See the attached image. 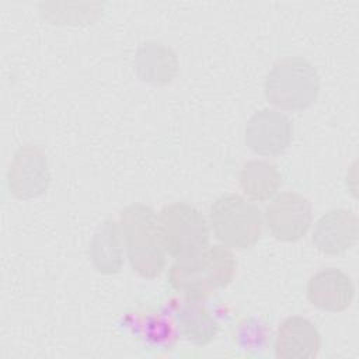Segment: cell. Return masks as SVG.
Here are the masks:
<instances>
[{
  "mask_svg": "<svg viewBox=\"0 0 359 359\" xmlns=\"http://www.w3.org/2000/svg\"><path fill=\"white\" fill-rule=\"evenodd\" d=\"M236 258L226 245H210L196 257L175 261L167 279L185 299L205 300L216 289L227 287L236 275Z\"/></svg>",
  "mask_w": 359,
  "mask_h": 359,
  "instance_id": "obj_1",
  "label": "cell"
},
{
  "mask_svg": "<svg viewBox=\"0 0 359 359\" xmlns=\"http://www.w3.org/2000/svg\"><path fill=\"white\" fill-rule=\"evenodd\" d=\"M119 226L132 269L142 278H157L165 269V251L154 209L132 203L122 210Z\"/></svg>",
  "mask_w": 359,
  "mask_h": 359,
  "instance_id": "obj_2",
  "label": "cell"
},
{
  "mask_svg": "<svg viewBox=\"0 0 359 359\" xmlns=\"http://www.w3.org/2000/svg\"><path fill=\"white\" fill-rule=\"evenodd\" d=\"M320 93L316 67L302 56H286L276 62L264 81L266 101L283 111H303L311 107Z\"/></svg>",
  "mask_w": 359,
  "mask_h": 359,
  "instance_id": "obj_3",
  "label": "cell"
},
{
  "mask_svg": "<svg viewBox=\"0 0 359 359\" xmlns=\"http://www.w3.org/2000/svg\"><path fill=\"white\" fill-rule=\"evenodd\" d=\"M158 230L165 254L175 261L196 257L209 247L206 219L187 202L165 205L158 215Z\"/></svg>",
  "mask_w": 359,
  "mask_h": 359,
  "instance_id": "obj_4",
  "label": "cell"
},
{
  "mask_svg": "<svg viewBox=\"0 0 359 359\" xmlns=\"http://www.w3.org/2000/svg\"><path fill=\"white\" fill-rule=\"evenodd\" d=\"M215 237L227 248L247 250L262 233L261 210L237 194L219 196L209 210Z\"/></svg>",
  "mask_w": 359,
  "mask_h": 359,
  "instance_id": "obj_5",
  "label": "cell"
},
{
  "mask_svg": "<svg viewBox=\"0 0 359 359\" xmlns=\"http://www.w3.org/2000/svg\"><path fill=\"white\" fill-rule=\"evenodd\" d=\"M50 170L45 151L34 144L21 146L7 171V188L18 199H32L50 185Z\"/></svg>",
  "mask_w": 359,
  "mask_h": 359,
  "instance_id": "obj_6",
  "label": "cell"
},
{
  "mask_svg": "<svg viewBox=\"0 0 359 359\" xmlns=\"http://www.w3.org/2000/svg\"><path fill=\"white\" fill-rule=\"evenodd\" d=\"M313 219L310 201L297 192L276 195L265 209L271 236L283 243H296L306 236Z\"/></svg>",
  "mask_w": 359,
  "mask_h": 359,
  "instance_id": "obj_7",
  "label": "cell"
},
{
  "mask_svg": "<svg viewBox=\"0 0 359 359\" xmlns=\"http://www.w3.org/2000/svg\"><path fill=\"white\" fill-rule=\"evenodd\" d=\"M293 136L292 121L280 111L262 108L254 112L244 128V143L255 154L278 156Z\"/></svg>",
  "mask_w": 359,
  "mask_h": 359,
  "instance_id": "obj_8",
  "label": "cell"
},
{
  "mask_svg": "<svg viewBox=\"0 0 359 359\" xmlns=\"http://www.w3.org/2000/svg\"><path fill=\"white\" fill-rule=\"evenodd\" d=\"M355 297L352 279L338 268H324L307 282L309 302L330 313H339L351 307Z\"/></svg>",
  "mask_w": 359,
  "mask_h": 359,
  "instance_id": "obj_9",
  "label": "cell"
},
{
  "mask_svg": "<svg viewBox=\"0 0 359 359\" xmlns=\"http://www.w3.org/2000/svg\"><path fill=\"white\" fill-rule=\"evenodd\" d=\"M358 240V217L346 209H332L323 215L313 230L314 247L327 255L348 251Z\"/></svg>",
  "mask_w": 359,
  "mask_h": 359,
  "instance_id": "obj_10",
  "label": "cell"
},
{
  "mask_svg": "<svg viewBox=\"0 0 359 359\" xmlns=\"http://www.w3.org/2000/svg\"><path fill=\"white\" fill-rule=\"evenodd\" d=\"M321 339L316 325L300 316L285 318L275 334L273 351L280 359H310L317 356Z\"/></svg>",
  "mask_w": 359,
  "mask_h": 359,
  "instance_id": "obj_11",
  "label": "cell"
},
{
  "mask_svg": "<svg viewBox=\"0 0 359 359\" xmlns=\"http://www.w3.org/2000/svg\"><path fill=\"white\" fill-rule=\"evenodd\" d=\"M88 252L97 272L118 273L123 265V238L119 223L112 219L105 220L94 233Z\"/></svg>",
  "mask_w": 359,
  "mask_h": 359,
  "instance_id": "obj_12",
  "label": "cell"
},
{
  "mask_svg": "<svg viewBox=\"0 0 359 359\" xmlns=\"http://www.w3.org/2000/svg\"><path fill=\"white\" fill-rule=\"evenodd\" d=\"M135 70L140 80L164 86L175 79L178 60L168 46L160 42H147L136 52Z\"/></svg>",
  "mask_w": 359,
  "mask_h": 359,
  "instance_id": "obj_13",
  "label": "cell"
},
{
  "mask_svg": "<svg viewBox=\"0 0 359 359\" xmlns=\"http://www.w3.org/2000/svg\"><path fill=\"white\" fill-rule=\"evenodd\" d=\"M203 302L185 299L177 313L180 335L196 346L209 345L219 334V323Z\"/></svg>",
  "mask_w": 359,
  "mask_h": 359,
  "instance_id": "obj_14",
  "label": "cell"
},
{
  "mask_svg": "<svg viewBox=\"0 0 359 359\" xmlns=\"http://www.w3.org/2000/svg\"><path fill=\"white\" fill-rule=\"evenodd\" d=\"M238 181L247 198L261 202L276 195L282 184V175L275 164L265 160H251L243 164Z\"/></svg>",
  "mask_w": 359,
  "mask_h": 359,
  "instance_id": "obj_15",
  "label": "cell"
}]
</instances>
